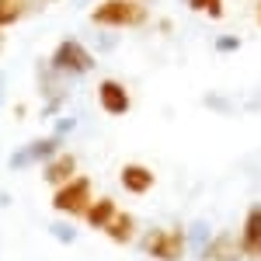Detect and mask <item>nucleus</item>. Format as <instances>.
Listing matches in <instances>:
<instances>
[{
    "mask_svg": "<svg viewBox=\"0 0 261 261\" xmlns=\"http://www.w3.org/2000/svg\"><path fill=\"white\" fill-rule=\"evenodd\" d=\"M146 4L140 0H101L91 11L94 28H140L146 24Z\"/></svg>",
    "mask_w": 261,
    "mask_h": 261,
    "instance_id": "nucleus-1",
    "label": "nucleus"
},
{
    "mask_svg": "<svg viewBox=\"0 0 261 261\" xmlns=\"http://www.w3.org/2000/svg\"><path fill=\"white\" fill-rule=\"evenodd\" d=\"M140 251H143V254H150L153 261H185L188 244H185V233H181V230L153 226V230H146V233H143Z\"/></svg>",
    "mask_w": 261,
    "mask_h": 261,
    "instance_id": "nucleus-2",
    "label": "nucleus"
},
{
    "mask_svg": "<svg viewBox=\"0 0 261 261\" xmlns=\"http://www.w3.org/2000/svg\"><path fill=\"white\" fill-rule=\"evenodd\" d=\"M91 202H94V195H91V178L87 174H77V178H70L66 185H60L56 192H53V209L56 213H63V216H70V220H81L84 213L91 209Z\"/></svg>",
    "mask_w": 261,
    "mask_h": 261,
    "instance_id": "nucleus-3",
    "label": "nucleus"
},
{
    "mask_svg": "<svg viewBox=\"0 0 261 261\" xmlns=\"http://www.w3.org/2000/svg\"><path fill=\"white\" fill-rule=\"evenodd\" d=\"M49 66H53L56 73H66V77H81V73H91V70H94V56L87 53L84 42L66 39V42H60V45L53 49Z\"/></svg>",
    "mask_w": 261,
    "mask_h": 261,
    "instance_id": "nucleus-4",
    "label": "nucleus"
},
{
    "mask_svg": "<svg viewBox=\"0 0 261 261\" xmlns=\"http://www.w3.org/2000/svg\"><path fill=\"white\" fill-rule=\"evenodd\" d=\"M56 153H63V140H60V136H39V140H32V143H24V146H18V150L11 153L7 167H11V171H24L28 164H45V161H53Z\"/></svg>",
    "mask_w": 261,
    "mask_h": 261,
    "instance_id": "nucleus-5",
    "label": "nucleus"
},
{
    "mask_svg": "<svg viewBox=\"0 0 261 261\" xmlns=\"http://www.w3.org/2000/svg\"><path fill=\"white\" fill-rule=\"evenodd\" d=\"M237 241H241L244 261H258L261 258V205H258V202L247 209V216H244V226H241V233H237Z\"/></svg>",
    "mask_w": 261,
    "mask_h": 261,
    "instance_id": "nucleus-6",
    "label": "nucleus"
},
{
    "mask_svg": "<svg viewBox=\"0 0 261 261\" xmlns=\"http://www.w3.org/2000/svg\"><path fill=\"white\" fill-rule=\"evenodd\" d=\"M98 105H101V112H108V115H125L133 108V98H129V91H125L122 81L105 77L98 84Z\"/></svg>",
    "mask_w": 261,
    "mask_h": 261,
    "instance_id": "nucleus-7",
    "label": "nucleus"
},
{
    "mask_svg": "<svg viewBox=\"0 0 261 261\" xmlns=\"http://www.w3.org/2000/svg\"><path fill=\"white\" fill-rule=\"evenodd\" d=\"M119 185L129 195H146V192L157 185V174H153L146 164H125L119 171Z\"/></svg>",
    "mask_w": 261,
    "mask_h": 261,
    "instance_id": "nucleus-8",
    "label": "nucleus"
},
{
    "mask_svg": "<svg viewBox=\"0 0 261 261\" xmlns=\"http://www.w3.org/2000/svg\"><path fill=\"white\" fill-rule=\"evenodd\" d=\"M70 178H77V157H73V153H56L53 161L42 164V181H45V185L60 188V185H66Z\"/></svg>",
    "mask_w": 261,
    "mask_h": 261,
    "instance_id": "nucleus-9",
    "label": "nucleus"
},
{
    "mask_svg": "<svg viewBox=\"0 0 261 261\" xmlns=\"http://www.w3.org/2000/svg\"><path fill=\"white\" fill-rule=\"evenodd\" d=\"M199 261H244V251H241V241L233 237V233H216L209 247H205V254Z\"/></svg>",
    "mask_w": 261,
    "mask_h": 261,
    "instance_id": "nucleus-10",
    "label": "nucleus"
},
{
    "mask_svg": "<svg viewBox=\"0 0 261 261\" xmlns=\"http://www.w3.org/2000/svg\"><path fill=\"white\" fill-rule=\"evenodd\" d=\"M101 233H105L112 244H133V241H136V216L125 213V209H119V213L112 216V223H108Z\"/></svg>",
    "mask_w": 261,
    "mask_h": 261,
    "instance_id": "nucleus-11",
    "label": "nucleus"
},
{
    "mask_svg": "<svg viewBox=\"0 0 261 261\" xmlns=\"http://www.w3.org/2000/svg\"><path fill=\"white\" fill-rule=\"evenodd\" d=\"M213 237H216V230H213V223H209V220H192V223H188V230H185V244H188V251H192L195 258L205 254V247H209Z\"/></svg>",
    "mask_w": 261,
    "mask_h": 261,
    "instance_id": "nucleus-12",
    "label": "nucleus"
},
{
    "mask_svg": "<svg viewBox=\"0 0 261 261\" xmlns=\"http://www.w3.org/2000/svg\"><path fill=\"white\" fill-rule=\"evenodd\" d=\"M119 213V205L112 202V195H105V199H94L91 202V209L84 213V223L91 226V230H105L108 223H112V216Z\"/></svg>",
    "mask_w": 261,
    "mask_h": 261,
    "instance_id": "nucleus-13",
    "label": "nucleus"
},
{
    "mask_svg": "<svg viewBox=\"0 0 261 261\" xmlns=\"http://www.w3.org/2000/svg\"><path fill=\"white\" fill-rule=\"evenodd\" d=\"M24 11H28V0H0V32L18 24L24 18Z\"/></svg>",
    "mask_w": 261,
    "mask_h": 261,
    "instance_id": "nucleus-14",
    "label": "nucleus"
},
{
    "mask_svg": "<svg viewBox=\"0 0 261 261\" xmlns=\"http://www.w3.org/2000/svg\"><path fill=\"white\" fill-rule=\"evenodd\" d=\"M49 233H53L60 244H73V241H77V226L66 223V220H53V223H49Z\"/></svg>",
    "mask_w": 261,
    "mask_h": 261,
    "instance_id": "nucleus-15",
    "label": "nucleus"
},
{
    "mask_svg": "<svg viewBox=\"0 0 261 261\" xmlns=\"http://www.w3.org/2000/svg\"><path fill=\"white\" fill-rule=\"evenodd\" d=\"M192 11H205L209 18H223V0H188Z\"/></svg>",
    "mask_w": 261,
    "mask_h": 261,
    "instance_id": "nucleus-16",
    "label": "nucleus"
},
{
    "mask_svg": "<svg viewBox=\"0 0 261 261\" xmlns=\"http://www.w3.org/2000/svg\"><path fill=\"white\" fill-rule=\"evenodd\" d=\"M205 108H213V112H223V115H233V105L220 94H205Z\"/></svg>",
    "mask_w": 261,
    "mask_h": 261,
    "instance_id": "nucleus-17",
    "label": "nucleus"
},
{
    "mask_svg": "<svg viewBox=\"0 0 261 261\" xmlns=\"http://www.w3.org/2000/svg\"><path fill=\"white\" fill-rule=\"evenodd\" d=\"M73 129H77V119H73V115H66V119H56V125H53V136L66 140V136H70Z\"/></svg>",
    "mask_w": 261,
    "mask_h": 261,
    "instance_id": "nucleus-18",
    "label": "nucleus"
},
{
    "mask_svg": "<svg viewBox=\"0 0 261 261\" xmlns=\"http://www.w3.org/2000/svg\"><path fill=\"white\" fill-rule=\"evenodd\" d=\"M241 49V39L237 35H220L216 39V53H237Z\"/></svg>",
    "mask_w": 261,
    "mask_h": 261,
    "instance_id": "nucleus-19",
    "label": "nucleus"
},
{
    "mask_svg": "<svg viewBox=\"0 0 261 261\" xmlns=\"http://www.w3.org/2000/svg\"><path fill=\"white\" fill-rule=\"evenodd\" d=\"M254 18H258V28H261V0L254 4Z\"/></svg>",
    "mask_w": 261,
    "mask_h": 261,
    "instance_id": "nucleus-20",
    "label": "nucleus"
},
{
    "mask_svg": "<svg viewBox=\"0 0 261 261\" xmlns=\"http://www.w3.org/2000/svg\"><path fill=\"white\" fill-rule=\"evenodd\" d=\"M0 98H4V77H0Z\"/></svg>",
    "mask_w": 261,
    "mask_h": 261,
    "instance_id": "nucleus-21",
    "label": "nucleus"
},
{
    "mask_svg": "<svg viewBox=\"0 0 261 261\" xmlns=\"http://www.w3.org/2000/svg\"><path fill=\"white\" fill-rule=\"evenodd\" d=\"M0 53H4V32H0Z\"/></svg>",
    "mask_w": 261,
    "mask_h": 261,
    "instance_id": "nucleus-22",
    "label": "nucleus"
},
{
    "mask_svg": "<svg viewBox=\"0 0 261 261\" xmlns=\"http://www.w3.org/2000/svg\"><path fill=\"white\" fill-rule=\"evenodd\" d=\"M140 4H143V0H140Z\"/></svg>",
    "mask_w": 261,
    "mask_h": 261,
    "instance_id": "nucleus-23",
    "label": "nucleus"
},
{
    "mask_svg": "<svg viewBox=\"0 0 261 261\" xmlns=\"http://www.w3.org/2000/svg\"><path fill=\"white\" fill-rule=\"evenodd\" d=\"M258 261H261V258H258Z\"/></svg>",
    "mask_w": 261,
    "mask_h": 261,
    "instance_id": "nucleus-24",
    "label": "nucleus"
}]
</instances>
